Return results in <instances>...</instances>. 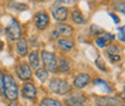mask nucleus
<instances>
[{
	"label": "nucleus",
	"instance_id": "22",
	"mask_svg": "<svg viewBox=\"0 0 125 106\" xmlns=\"http://www.w3.org/2000/svg\"><path fill=\"white\" fill-rule=\"evenodd\" d=\"M107 53L108 56H113V54H119V48L117 46L111 45L109 47H107Z\"/></svg>",
	"mask_w": 125,
	"mask_h": 106
},
{
	"label": "nucleus",
	"instance_id": "20",
	"mask_svg": "<svg viewBox=\"0 0 125 106\" xmlns=\"http://www.w3.org/2000/svg\"><path fill=\"white\" fill-rule=\"evenodd\" d=\"M114 9L115 10H118L122 15H124V12H125V9H124V1H120V0H118V1H115L114 2Z\"/></svg>",
	"mask_w": 125,
	"mask_h": 106
},
{
	"label": "nucleus",
	"instance_id": "27",
	"mask_svg": "<svg viewBox=\"0 0 125 106\" xmlns=\"http://www.w3.org/2000/svg\"><path fill=\"white\" fill-rule=\"evenodd\" d=\"M118 37H119V40H120L122 42H124V41H125V37H124V27H120V28H119V35H118Z\"/></svg>",
	"mask_w": 125,
	"mask_h": 106
},
{
	"label": "nucleus",
	"instance_id": "26",
	"mask_svg": "<svg viewBox=\"0 0 125 106\" xmlns=\"http://www.w3.org/2000/svg\"><path fill=\"white\" fill-rule=\"evenodd\" d=\"M59 2L62 5H66V6H71L76 4V0H59Z\"/></svg>",
	"mask_w": 125,
	"mask_h": 106
},
{
	"label": "nucleus",
	"instance_id": "16",
	"mask_svg": "<svg viewBox=\"0 0 125 106\" xmlns=\"http://www.w3.org/2000/svg\"><path fill=\"white\" fill-rule=\"evenodd\" d=\"M72 21L75 24H79V25H83L85 23V19L82 15V12L79 10H73L72 11Z\"/></svg>",
	"mask_w": 125,
	"mask_h": 106
},
{
	"label": "nucleus",
	"instance_id": "36",
	"mask_svg": "<svg viewBox=\"0 0 125 106\" xmlns=\"http://www.w3.org/2000/svg\"><path fill=\"white\" fill-rule=\"evenodd\" d=\"M122 106H124V105H122Z\"/></svg>",
	"mask_w": 125,
	"mask_h": 106
},
{
	"label": "nucleus",
	"instance_id": "35",
	"mask_svg": "<svg viewBox=\"0 0 125 106\" xmlns=\"http://www.w3.org/2000/svg\"><path fill=\"white\" fill-rule=\"evenodd\" d=\"M0 33H1V27H0Z\"/></svg>",
	"mask_w": 125,
	"mask_h": 106
},
{
	"label": "nucleus",
	"instance_id": "13",
	"mask_svg": "<svg viewBox=\"0 0 125 106\" xmlns=\"http://www.w3.org/2000/svg\"><path fill=\"white\" fill-rule=\"evenodd\" d=\"M16 49H17V53L19 56H25L28 53V42H27V40L19 39L17 45H16Z\"/></svg>",
	"mask_w": 125,
	"mask_h": 106
},
{
	"label": "nucleus",
	"instance_id": "6",
	"mask_svg": "<svg viewBox=\"0 0 125 106\" xmlns=\"http://www.w3.org/2000/svg\"><path fill=\"white\" fill-rule=\"evenodd\" d=\"M49 24V17L46 12H37L35 16V25L37 29L43 30L46 29L47 25Z\"/></svg>",
	"mask_w": 125,
	"mask_h": 106
},
{
	"label": "nucleus",
	"instance_id": "10",
	"mask_svg": "<svg viewBox=\"0 0 125 106\" xmlns=\"http://www.w3.org/2000/svg\"><path fill=\"white\" fill-rule=\"evenodd\" d=\"M22 95H23V98H27V99H35V96H36V88H35V86L30 83V82H27L24 86H23V88H22Z\"/></svg>",
	"mask_w": 125,
	"mask_h": 106
},
{
	"label": "nucleus",
	"instance_id": "4",
	"mask_svg": "<svg viewBox=\"0 0 125 106\" xmlns=\"http://www.w3.org/2000/svg\"><path fill=\"white\" fill-rule=\"evenodd\" d=\"M6 35L7 37L11 40V41H18L22 36V29H21V25L19 23L16 21V19H12L11 23L6 27Z\"/></svg>",
	"mask_w": 125,
	"mask_h": 106
},
{
	"label": "nucleus",
	"instance_id": "30",
	"mask_svg": "<svg viewBox=\"0 0 125 106\" xmlns=\"http://www.w3.org/2000/svg\"><path fill=\"white\" fill-rule=\"evenodd\" d=\"M104 37L108 41V40H113V39H114V35H113V34H111V33H105Z\"/></svg>",
	"mask_w": 125,
	"mask_h": 106
},
{
	"label": "nucleus",
	"instance_id": "8",
	"mask_svg": "<svg viewBox=\"0 0 125 106\" xmlns=\"http://www.w3.org/2000/svg\"><path fill=\"white\" fill-rule=\"evenodd\" d=\"M90 82V76L88 74H79L78 76L75 77L73 80V87L77 89H82L84 88L88 83Z\"/></svg>",
	"mask_w": 125,
	"mask_h": 106
},
{
	"label": "nucleus",
	"instance_id": "18",
	"mask_svg": "<svg viewBox=\"0 0 125 106\" xmlns=\"http://www.w3.org/2000/svg\"><path fill=\"white\" fill-rule=\"evenodd\" d=\"M58 70H60L62 72H69V71H70L69 60L62 57V58L59 59V61H58Z\"/></svg>",
	"mask_w": 125,
	"mask_h": 106
},
{
	"label": "nucleus",
	"instance_id": "34",
	"mask_svg": "<svg viewBox=\"0 0 125 106\" xmlns=\"http://www.w3.org/2000/svg\"><path fill=\"white\" fill-rule=\"evenodd\" d=\"M67 106H81V105H67Z\"/></svg>",
	"mask_w": 125,
	"mask_h": 106
},
{
	"label": "nucleus",
	"instance_id": "21",
	"mask_svg": "<svg viewBox=\"0 0 125 106\" xmlns=\"http://www.w3.org/2000/svg\"><path fill=\"white\" fill-rule=\"evenodd\" d=\"M95 44L97 45V47H100V48H104L106 44H107V40L104 37V36H99V37H96V40H95Z\"/></svg>",
	"mask_w": 125,
	"mask_h": 106
},
{
	"label": "nucleus",
	"instance_id": "11",
	"mask_svg": "<svg viewBox=\"0 0 125 106\" xmlns=\"http://www.w3.org/2000/svg\"><path fill=\"white\" fill-rule=\"evenodd\" d=\"M67 13H69L67 9L60 6V7H57V9L53 11V17H54L57 21L62 22V21H65V19L67 18Z\"/></svg>",
	"mask_w": 125,
	"mask_h": 106
},
{
	"label": "nucleus",
	"instance_id": "1",
	"mask_svg": "<svg viewBox=\"0 0 125 106\" xmlns=\"http://www.w3.org/2000/svg\"><path fill=\"white\" fill-rule=\"evenodd\" d=\"M4 94L11 101L17 100V98H18V84L15 81L13 76L4 75Z\"/></svg>",
	"mask_w": 125,
	"mask_h": 106
},
{
	"label": "nucleus",
	"instance_id": "14",
	"mask_svg": "<svg viewBox=\"0 0 125 106\" xmlns=\"http://www.w3.org/2000/svg\"><path fill=\"white\" fill-rule=\"evenodd\" d=\"M73 41H71V40H69V39H65V37H62V39H59L58 40V47L62 49V51H69V49H71V48H73Z\"/></svg>",
	"mask_w": 125,
	"mask_h": 106
},
{
	"label": "nucleus",
	"instance_id": "31",
	"mask_svg": "<svg viewBox=\"0 0 125 106\" xmlns=\"http://www.w3.org/2000/svg\"><path fill=\"white\" fill-rule=\"evenodd\" d=\"M109 16H111V17H112V18H113V21H114V22H115V23H119V18H118V17H117V16L114 15V13H109Z\"/></svg>",
	"mask_w": 125,
	"mask_h": 106
},
{
	"label": "nucleus",
	"instance_id": "5",
	"mask_svg": "<svg viewBox=\"0 0 125 106\" xmlns=\"http://www.w3.org/2000/svg\"><path fill=\"white\" fill-rule=\"evenodd\" d=\"M16 72H17L18 77H19L22 81H27V80L31 78V76H32L30 66H29L28 64H25V63H21V64L17 66Z\"/></svg>",
	"mask_w": 125,
	"mask_h": 106
},
{
	"label": "nucleus",
	"instance_id": "9",
	"mask_svg": "<svg viewBox=\"0 0 125 106\" xmlns=\"http://www.w3.org/2000/svg\"><path fill=\"white\" fill-rule=\"evenodd\" d=\"M67 104L69 105H81L84 106L85 101H87V98L82 94V93H75L72 95H70L67 99H66Z\"/></svg>",
	"mask_w": 125,
	"mask_h": 106
},
{
	"label": "nucleus",
	"instance_id": "15",
	"mask_svg": "<svg viewBox=\"0 0 125 106\" xmlns=\"http://www.w3.org/2000/svg\"><path fill=\"white\" fill-rule=\"evenodd\" d=\"M29 63H30V66L32 69H39L40 66V58H39V53L37 52H31L29 54Z\"/></svg>",
	"mask_w": 125,
	"mask_h": 106
},
{
	"label": "nucleus",
	"instance_id": "29",
	"mask_svg": "<svg viewBox=\"0 0 125 106\" xmlns=\"http://www.w3.org/2000/svg\"><path fill=\"white\" fill-rule=\"evenodd\" d=\"M109 59L112 61H119L120 60V56L119 54H113V56H109Z\"/></svg>",
	"mask_w": 125,
	"mask_h": 106
},
{
	"label": "nucleus",
	"instance_id": "23",
	"mask_svg": "<svg viewBox=\"0 0 125 106\" xmlns=\"http://www.w3.org/2000/svg\"><path fill=\"white\" fill-rule=\"evenodd\" d=\"M102 28H100V27H97L96 24H92V27H90V34L92 35H95V34H100V33H102Z\"/></svg>",
	"mask_w": 125,
	"mask_h": 106
},
{
	"label": "nucleus",
	"instance_id": "33",
	"mask_svg": "<svg viewBox=\"0 0 125 106\" xmlns=\"http://www.w3.org/2000/svg\"><path fill=\"white\" fill-rule=\"evenodd\" d=\"M9 106H21V105H19L18 103H16V101H15V103H11V104H10Z\"/></svg>",
	"mask_w": 125,
	"mask_h": 106
},
{
	"label": "nucleus",
	"instance_id": "25",
	"mask_svg": "<svg viewBox=\"0 0 125 106\" xmlns=\"http://www.w3.org/2000/svg\"><path fill=\"white\" fill-rule=\"evenodd\" d=\"M0 95H4V74L0 71Z\"/></svg>",
	"mask_w": 125,
	"mask_h": 106
},
{
	"label": "nucleus",
	"instance_id": "32",
	"mask_svg": "<svg viewBox=\"0 0 125 106\" xmlns=\"http://www.w3.org/2000/svg\"><path fill=\"white\" fill-rule=\"evenodd\" d=\"M58 35H59V34L57 33V30H54V31L51 33V36H52V37H58Z\"/></svg>",
	"mask_w": 125,
	"mask_h": 106
},
{
	"label": "nucleus",
	"instance_id": "3",
	"mask_svg": "<svg viewBox=\"0 0 125 106\" xmlns=\"http://www.w3.org/2000/svg\"><path fill=\"white\" fill-rule=\"evenodd\" d=\"M49 88H51L52 92L62 95V94H66V93L70 92L71 86L65 80H62V78H52L51 82H49Z\"/></svg>",
	"mask_w": 125,
	"mask_h": 106
},
{
	"label": "nucleus",
	"instance_id": "28",
	"mask_svg": "<svg viewBox=\"0 0 125 106\" xmlns=\"http://www.w3.org/2000/svg\"><path fill=\"white\" fill-rule=\"evenodd\" d=\"M11 5H15V7L16 9H19V10H25L27 9V5L25 4H18V2H10Z\"/></svg>",
	"mask_w": 125,
	"mask_h": 106
},
{
	"label": "nucleus",
	"instance_id": "17",
	"mask_svg": "<svg viewBox=\"0 0 125 106\" xmlns=\"http://www.w3.org/2000/svg\"><path fill=\"white\" fill-rule=\"evenodd\" d=\"M48 71H47L45 68H39V69H36V72H35V75L36 77L41 81V82H46L47 80H48Z\"/></svg>",
	"mask_w": 125,
	"mask_h": 106
},
{
	"label": "nucleus",
	"instance_id": "12",
	"mask_svg": "<svg viewBox=\"0 0 125 106\" xmlns=\"http://www.w3.org/2000/svg\"><path fill=\"white\" fill-rule=\"evenodd\" d=\"M57 33L59 35H62V36H70V35H72L73 29L69 24H58L57 25Z\"/></svg>",
	"mask_w": 125,
	"mask_h": 106
},
{
	"label": "nucleus",
	"instance_id": "2",
	"mask_svg": "<svg viewBox=\"0 0 125 106\" xmlns=\"http://www.w3.org/2000/svg\"><path fill=\"white\" fill-rule=\"evenodd\" d=\"M41 59L43 61L45 69L48 72L55 74L58 71V61H57V58L53 53L47 52V51H42L41 52Z\"/></svg>",
	"mask_w": 125,
	"mask_h": 106
},
{
	"label": "nucleus",
	"instance_id": "7",
	"mask_svg": "<svg viewBox=\"0 0 125 106\" xmlns=\"http://www.w3.org/2000/svg\"><path fill=\"white\" fill-rule=\"evenodd\" d=\"M120 100L117 98H111V96H102L96 99V105L95 106H119Z\"/></svg>",
	"mask_w": 125,
	"mask_h": 106
},
{
	"label": "nucleus",
	"instance_id": "24",
	"mask_svg": "<svg viewBox=\"0 0 125 106\" xmlns=\"http://www.w3.org/2000/svg\"><path fill=\"white\" fill-rule=\"evenodd\" d=\"M95 63H96V65L99 66V69H101L102 71H106V65H105V63H104L102 59H100V58H99V59H96Z\"/></svg>",
	"mask_w": 125,
	"mask_h": 106
},
{
	"label": "nucleus",
	"instance_id": "19",
	"mask_svg": "<svg viewBox=\"0 0 125 106\" xmlns=\"http://www.w3.org/2000/svg\"><path fill=\"white\" fill-rule=\"evenodd\" d=\"M40 106H62V104L60 101L55 100V99H52V98H46L43 100H41Z\"/></svg>",
	"mask_w": 125,
	"mask_h": 106
}]
</instances>
